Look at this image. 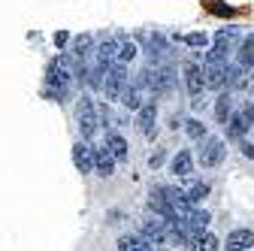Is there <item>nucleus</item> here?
<instances>
[{
	"label": "nucleus",
	"mask_w": 254,
	"mask_h": 251,
	"mask_svg": "<svg viewBox=\"0 0 254 251\" xmlns=\"http://www.w3.org/2000/svg\"><path fill=\"white\" fill-rule=\"evenodd\" d=\"M227 49H221V46H215L209 55H206V61H203V85L206 88H224V76H227Z\"/></svg>",
	"instance_id": "nucleus-1"
},
{
	"label": "nucleus",
	"mask_w": 254,
	"mask_h": 251,
	"mask_svg": "<svg viewBox=\"0 0 254 251\" xmlns=\"http://www.w3.org/2000/svg\"><path fill=\"white\" fill-rule=\"evenodd\" d=\"M46 85H49L46 94H52V97H64V94L70 91V70H67V64H64V61H52V64H49V70H46Z\"/></svg>",
	"instance_id": "nucleus-2"
},
{
	"label": "nucleus",
	"mask_w": 254,
	"mask_h": 251,
	"mask_svg": "<svg viewBox=\"0 0 254 251\" xmlns=\"http://www.w3.org/2000/svg\"><path fill=\"white\" fill-rule=\"evenodd\" d=\"M103 91H106V97L109 100H118L121 97V91L127 88V67L121 64V61H115V64H109L103 70Z\"/></svg>",
	"instance_id": "nucleus-3"
},
{
	"label": "nucleus",
	"mask_w": 254,
	"mask_h": 251,
	"mask_svg": "<svg viewBox=\"0 0 254 251\" xmlns=\"http://www.w3.org/2000/svg\"><path fill=\"white\" fill-rule=\"evenodd\" d=\"M76 121H79V133L82 139H91L97 133V106H94L91 97H82L76 106Z\"/></svg>",
	"instance_id": "nucleus-4"
},
{
	"label": "nucleus",
	"mask_w": 254,
	"mask_h": 251,
	"mask_svg": "<svg viewBox=\"0 0 254 251\" xmlns=\"http://www.w3.org/2000/svg\"><path fill=\"white\" fill-rule=\"evenodd\" d=\"M139 233L151 242V245H164L167 236H170V221L161 215H154V218H145V221L139 224Z\"/></svg>",
	"instance_id": "nucleus-5"
},
{
	"label": "nucleus",
	"mask_w": 254,
	"mask_h": 251,
	"mask_svg": "<svg viewBox=\"0 0 254 251\" xmlns=\"http://www.w3.org/2000/svg\"><path fill=\"white\" fill-rule=\"evenodd\" d=\"M224 139H218V136H203V145H200V164L203 167H218L221 158H224Z\"/></svg>",
	"instance_id": "nucleus-6"
},
{
	"label": "nucleus",
	"mask_w": 254,
	"mask_h": 251,
	"mask_svg": "<svg viewBox=\"0 0 254 251\" xmlns=\"http://www.w3.org/2000/svg\"><path fill=\"white\" fill-rule=\"evenodd\" d=\"M73 164L79 173H94V148L88 139H79L73 145Z\"/></svg>",
	"instance_id": "nucleus-7"
},
{
	"label": "nucleus",
	"mask_w": 254,
	"mask_h": 251,
	"mask_svg": "<svg viewBox=\"0 0 254 251\" xmlns=\"http://www.w3.org/2000/svg\"><path fill=\"white\" fill-rule=\"evenodd\" d=\"M154 121H157V103L148 100V103H142L136 109V124H139V130L145 136H154Z\"/></svg>",
	"instance_id": "nucleus-8"
},
{
	"label": "nucleus",
	"mask_w": 254,
	"mask_h": 251,
	"mask_svg": "<svg viewBox=\"0 0 254 251\" xmlns=\"http://www.w3.org/2000/svg\"><path fill=\"white\" fill-rule=\"evenodd\" d=\"M118 61V37H106L100 46H97V67H109Z\"/></svg>",
	"instance_id": "nucleus-9"
},
{
	"label": "nucleus",
	"mask_w": 254,
	"mask_h": 251,
	"mask_svg": "<svg viewBox=\"0 0 254 251\" xmlns=\"http://www.w3.org/2000/svg\"><path fill=\"white\" fill-rule=\"evenodd\" d=\"M185 88H188V94L190 97H200L203 94V70H200V64H188L185 67Z\"/></svg>",
	"instance_id": "nucleus-10"
},
{
	"label": "nucleus",
	"mask_w": 254,
	"mask_h": 251,
	"mask_svg": "<svg viewBox=\"0 0 254 251\" xmlns=\"http://www.w3.org/2000/svg\"><path fill=\"white\" fill-rule=\"evenodd\" d=\"M94 173L103 176V179H109L115 173V158L106 151V145L103 148H94Z\"/></svg>",
	"instance_id": "nucleus-11"
},
{
	"label": "nucleus",
	"mask_w": 254,
	"mask_h": 251,
	"mask_svg": "<svg viewBox=\"0 0 254 251\" xmlns=\"http://www.w3.org/2000/svg\"><path fill=\"white\" fill-rule=\"evenodd\" d=\"M224 127H227V136H230V139H242V136L248 133V127H251V121H248L245 112H239V115L230 112V118L224 121Z\"/></svg>",
	"instance_id": "nucleus-12"
},
{
	"label": "nucleus",
	"mask_w": 254,
	"mask_h": 251,
	"mask_svg": "<svg viewBox=\"0 0 254 251\" xmlns=\"http://www.w3.org/2000/svg\"><path fill=\"white\" fill-rule=\"evenodd\" d=\"M251 245H254V230L227 233V251H251Z\"/></svg>",
	"instance_id": "nucleus-13"
},
{
	"label": "nucleus",
	"mask_w": 254,
	"mask_h": 251,
	"mask_svg": "<svg viewBox=\"0 0 254 251\" xmlns=\"http://www.w3.org/2000/svg\"><path fill=\"white\" fill-rule=\"evenodd\" d=\"M118 251H151V242L142 233H124L118 239Z\"/></svg>",
	"instance_id": "nucleus-14"
},
{
	"label": "nucleus",
	"mask_w": 254,
	"mask_h": 251,
	"mask_svg": "<svg viewBox=\"0 0 254 251\" xmlns=\"http://www.w3.org/2000/svg\"><path fill=\"white\" fill-rule=\"evenodd\" d=\"M148 209H151L154 215H161V218H167V221H170V200L164 197L161 188H151V194H148Z\"/></svg>",
	"instance_id": "nucleus-15"
},
{
	"label": "nucleus",
	"mask_w": 254,
	"mask_h": 251,
	"mask_svg": "<svg viewBox=\"0 0 254 251\" xmlns=\"http://www.w3.org/2000/svg\"><path fill=\"white\" fill-rule=\"evenodd\" d=\"M106 151L112 154L115 161H127V154H130V148H127V139L121 133H109L106 136Z\"/></svg>",
	"instance_id": "nucleus-16"
},
{
	"label": "nucleus",
	"mask_w": 254,
	"mask_h": 251,
	"mask_svg": "<svg viewBox=\"0 0 254 251\" xmlns=\"http://www.w3.org/2000/svg\"><path fill=\"white\" fill-rule=\"evenodd\" d=\"M170 170L179 176V179H185V176H190V173H194V158H190V151H179L176 154V158H173V164H170Z\"/></svg>",
	"instance_id": "nucleus-17"
},
{
	"label": "nucleus",
	"mask_w": 254,
	"mask_h": 251,
	"mask_svg": "<svg viewBox=\"0 0 254 251\" xmlns=\"http://www.w3.org/2000/svg\"><path fill=\"white\" fill-rule=\"evenodd\" d=\"M236 64H239L242 70H251V67H254V34L242 40V46H239V61H236Z\"/></svg>",
	"instance_id": "nucleus-18"
},
{
	"label": "nucleus",
	"mask_w": 254,
	"mask_h": 251,
	"mask_svg": "<svg viewBox=\"0 0 254 251\" xmlns=\"http://www.w3.org/2000/svg\"><path fill=\"white\" fill-rule=\"evenodd\" d=\"M121 103H124V109H139L142 106V94H139V85H127L124 91H121V97H118Z\"/></svg>",
	"instance_id": "nucleus-19"
},
{
	"label": "nucleus",
	"mask_w": 254,
	"mask_h": 251,
	"mask_svg": "<svg viewBox=\"0 0 254 251\" xmlns=\"http://www.w3.org/2000/svg\"><path fill=\"white\" fill-rule=\"evenodd\" d=\"M230 112H233V97H230V91H227V94H218V100H215V118L224 124V121L230 118Z\"/></svg>",
	"instance_id": "nucleus-20"
},
{
	"label": "nucleus",
	"mask_w": 254,
	"mask_h": 251,
	"mask_svg": "<svg viewBox=\"0 0 254 251\" xmlns=\"http://www.w3.org/2000/svg\"><path fill=\"white\" fill-rule=\"evenodd\" d=\"M218 248H221V242H218L215 233H200L194 242H190V251H218Z\"/></svg>",
	"instance_id": "nucleus-21"
},
{
	"label": "nucleus",
	"mask_w": 254,
	"mask_h": 251,
	"mask_svg": "<svg viewBox=\"0 0 254 251\" xmlns=\"http://www.w3.org/2000/svg\"><path fill=\"white\" fill-rule=\"evenodd\" d=\"M209 191H212V188H209V182H194V185H190V191L185 194L188 197V203H200V200H206L209 197Z\"/></svg>",
	"instance_id": "nucleus-22"
},
{
	"label": "nucleus",
	"mask_w": 254,
	"mask_h": 251,
	"mask_svg": "<svg viewBox=\"0 0 254 251\" xmlns=\"http://www.w3.org/2000/svg\"><path fill=\"white\" fill-rule=\"evenodd\" d=\"M239 37V30L236 27H227V30H218L215 34V46H221V49H227V52H233V40Z\"/></svg>",
	"instance_id": "nucleus-23"
},
{
	"label": "nucleus",
	"mask_w": 254,
	"mask_h": 251,
	"mask_svg": "<svg viewBox=\"0 0 254 251\" xmlns=\"http://www.w3.org/2000/svg\"><path fill=\"white\" fill-rule=\"evenodd\" d=\"M91 55V37L85 34V37H79L76 43H73V58L79 61V64H85V58Z\"/></svg>",
	"instance_id": "nucleus-24"
},
{
	"label": "nucleus",
	"mask_w": 254,
	"mask_h": 251,
	"mask_svg": "<svg viewBox=\"0 0 254 251\" xmlns=\"http://www.w3.org/2000/svg\"><path fill=\"white\" fill-rule=\"evenodd\" d=\"M133 58H136V46L130 40L118 37V61H121V64H127V61H133Z\"/></svg>",
	"instance_id": "nucleus-25"
},
{
	"label": "nucleus",
	"mask_w": 254,
	"mask_h": 251,
	"mask_svg": "<svg viewBox=\"0 0 254 251\" xmlns=\"http://www.w3.org/2000/svg\"><path fill=\"white\" fill-rule=\"evenodd\" d=\"M185 124H188L185 130H188V136H190V139H203V136H206V124H203V121L190 118V121H185Z\"/></svg>",
	"instance_id": "nucleus-26"
},
{
	"label": "nucleus",
	"mask_w": 254,
	"mask_h": 251,
	"mask_svg": "<svg viewBox=\"0 0 254 251\" xmlns=\"http://www.w3.org/2000/svg\"><path fill=\"white\" fill-rule=\"evenodd\" d=\"M182 43H188V46H206V43H209V37H206V34H185V37H182Z\"/></svg>",
	"instance_id": "nucleus-27"
},
{
	"label": "nucleus",
	"mask_w": 254,
	"mask_h": 251,
	"mask_svg": "<svg viewBox=\"0 0 254 251\" xmlns=\"http://www.w3.org/2000/svg\"><path fill=\"white\" fill-rule=\"evenodd\" d=\"M148 164H151V167H161V164H164V151H154L151 158H148Z\"/></svg>",
	"instance_id": "nucleus-28"
},
{
	"label": "nucleus",
	"mask_w": 254,
	"mask_h": 251,
	"mask_svg": "<svg viewBox=\"0 0 254 251\" xmlns=\"http://www.w3.org/2000/svg\"><path fill=\"white\" fill-rule=\"evenodd\" d=\"M242 154H245L248 161H254V145H251V142H248V145H242Z\"/></svg>",
	"instance_id": "nucleus-29"
},
{
	"label": "nucleus",
	"mask_w": 254,
	"mask_h": 251,
	"mask_svg": "<svg viewBox=\"0 0 254 251\" xmlns=\"http://www.w3.org/2000/svg\"><path fill=\"white\" fill-rule=\"evenodd\" d=\"M245 115H248V121H251V124H254V100H251V103H248V109H245Z\"/></svg>",
	"instance_id": "nucleus-30"
},
{
	"label": "nucleus",
	"mask_w": 254,
	"mask_h": 251,
	"mask_svg": "<svg viewBox=\"0 0 254 251\" xmlns=\"http://www.w3.org/2000/svg\"><path fill=\"white\" fill-rule=\"evenodd\" d=\"M251 70H254V67H251Z\"/></svg>",
	"instance_id": "nucleus-31"
}]
</instances>
